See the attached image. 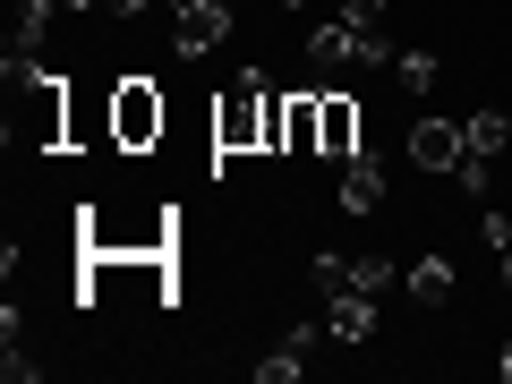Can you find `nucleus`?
<instances>
[{
  "mask_svg": "<svg viewBox=\"0 0 512 384\" xmlns=\"http://www.w3.org/2000/svg\"><path fill=\"white\" fill-rule=\"evenodd\" d=\"M265 103H274V86L248 69V77L214 103V146H222V154H265Z\"/></svg>",
  "mask_w": 512,
  "mask_h": 384,
  "instance_id": "obj_1",
  "label": "nucleus"
},
{
  "mask_svg": "<svg viewBox=\"0 0 512 384\" xmlns=\"http://www.w3.org/2000/svg\"><path fill=\"white\" fill-rule=\"evenodd\" d=\"M512 146V120H504V111H470V120H461V171H453V180L461 188H470V197H487V180H495V154H504Z\"/></svg>",
  "mask_w": 512,
  "mask_h": 384,
  "instance_id": "obj_2",
  "label": "nucleus"
},
{
  "mask_svg": "<svg viewBox=\"0 0 512 384\" xmlns=\"http://www.w3.org/2000/svg\"><path fill=\"white\" fill-rule=\"evenodd\" d=\"M154 137H163V94H154L146 77H120V86H111V146L146 154Z\"/></svg>",
  "mask_w": 512,
  "mask_h": 384,
  "instance_id": "obj_3",
  "label": "nucleus"
},
{
  "mask_svg": "<svg viewBox=\"0 0 512 384\" xmlns=\"http://www.w3.org/2000/svg\"><path fill=\"white\" fill-rule=\"evenodd\" d=\"M222 35H231V0H180L171 9V52L180 60H205Z\"/></svg>",
  "mask_w": 512,
  "mask_h": 384,
  "instance_id": "obj_4",
  "label": "nucleus"
},
{
  "mask_svg": "<svg viewBox=\"0 0 512 384\" xmlns=\"http://www.w3.org/2000/svg\"><path fill=\"white\" fill-rule=\"evenodd\" d=\"M316 154H333V163L359 154V103L350 94H316Z\"/></svg>",
  "mask_w": 512,
  "mask_h": 384,
  "instance_id": "obj_5",
  "label": "nucleus"
},
{
  "mask_svg": "<svg viewBox=\"0 0 512 384\" xmlns=\"http://www.w3.org/2000/svg\"><path fill=\"white\" fill-rule=\"evenodd\" d=\"M410 163L453 180V171H461V120H419V128H410Z\"/></svg>",
  "mask_w": 512,
  "mask_h": 384,
  "instance_id": "obj_6",
  "label": "nucleus"
},
{
  "mask_svg": "<svg viewBox=\"0 0 512 384\" xmlns=\"http://www.w3.org/2000/svg\"><path fill=\"white\" fill-rule=\"evenodd\" d=\"M325 333H333V342H350V350L376 342V291H333L325 299Z\"/></svg>",
  "mask_w": 512,
  "mask_h": 384,
  "instance_id": "obj_7",
  "label": "nucleus"
},
{
  "mask_svg": "<svg viewBox=\"0 0 512 384\" xmlns=\"http://www.w3.org/2000/svg\"><path fill=\"white\" fill-rule=\"evenodd\" d=\"M52 9H60V0H9V60H35V52H43Z\"/></svg>",
  "mask_w": 512,
  "mask_h": 384,
  "instance_id": "obj_8",
  "label": "nucleus"
},
{
  "mask_svg": "<svg viewBox=\"0 0 512 384\" xmlns=\"http://www.w3.org/2000/svg\"><path fill=\"white\" fill-rule=\"evenodd\" d=\"M342 205H350V214H376V205H384V163L367 146L342 163Z\"/></svg>",
  "mask_w": 512,
  "mask_h": 384,
  "instance_id": "obj_9",
  "label": "nucleus"
},
{
  "mask_svg": "<svg viewBox=\"0 0 512 384\" xmlns=\"http://www.w3.org/2000/svg\"><path fill=\"white\" fill-rule=\"evenodd\" d=\"M402 291L419 299V308H444V299H453V256H436V248H427L419 265H402Z\"/></svg>",
  "mask_w": 512,
  "mask_h": 384,
  "instance_id": "obj_10",
  "label": "nucleus"
},
{
  "mask_svg": "<svg viewBox=\"0 0 512 384\" xmlns=\"http://www.w3.org/2000/svg\"><path fill=\"white\" fill-rule=\"evenodd\" d=\"M308 60H316V69H350V60H359V26H350V18L308 26Z\"/></svg>",
  "mask_w": 512,
  "mask_h": 384,
  "instance_id": "obj_11",
  "label": "nucleus"
},
{
  "mask_svg": "<svg viewBox=\"0 0 512 384\" xmlns=\"http://www.w3.org/2000/svg\"><path fill=\"white\" fill-rule=\"evenodd\" d=\"M308 350H316V325H291V342L274 359H256V384H299L308 376Z\"/></svg>",
  "mask_w": 512,
  "mask_h": 384,
  "instance_id": "obj_12",
  "label": "nucleus"
},
{
  "mask_svg": "<svg viewBox=\"0 0 512 384\" xmlns=\"http://www.w3.org/2000/svg\"><path fill=\"white\" fill-rule=\"evenodd\" d=\"M393 282H402L393 256H350V291H393Z\"/></svg>",
  "mask_w": 512,
  "mask_h": 384,
  "instance_id": "obj_13",
  "label": "nucleus"
},
{
  "mask_svg": "<svg viewBox=\"0 0 512 384\" xmlns=\"http://www.w3.org/2000/svg\"><path fill=\"white\" fill-rule=\"evenodd\" d=\"M308 282H316V291H325V299H333V291H350V256L316 248V256H308Z\"/></svg>",
  "mask_w": 512,
  "mask_h": 384,
  "instance_id": "obj_14",
  "label": "nucleus"
},
{
  "mask_svg": "<svg viewBox=\"0 0 512 384\" xmlns=\"http://www.w3.org/2000/svg\"><path fill=\"white\" fill-rule=\"evenodd\" d=\"M291 154H316V94H291Z\"/></svg>",
  "mask_w": 512,
  "mask_h": 384,
  "instance_id": "obj_15",
  "label": "nucleus"
},
{
  "mask_svg": "<svg viewBox=\"0 0 512 384\" xmlns=\"http://www.w3.org/2000/svg\"><path fill=\"white\" fill-rule=\"evenodd\" d=\"M393 77H402L410 94H427V86H436V52H402V60H393Z\"/></svg>",
  "mask_w": 512,
  "mask_h": 384,
  "instance_id": "obj_16",
  "label": "nucleus"
},
{
  "mask_svg": "<svg viewBox=\"0 0 512 384\" xmlns=\"http://www.w3.org/2000/svg\"><path fill=\"white\" fill-rule=\"evenodd\" d=\"M384 9H393V0H342V18H350V26H384Z\"/></svg>",
  "mask_w": 512,
  "mask_h": 384,
  "instance_id": "obj_17",
  "label": "nucleus"
},
{
  "mask_svg": "<svg viewBox=\"0 0 512 384\" xmlns=\"http://www.w3.org/2000/svg\"><path fill=\"white\" fill-rule=\"evenodd\" d=\"M478 231H487V248H512V214H487Z\"/></svg>",
  "mask_w": 512,
  "mask_h": 384,
  "instance_id": "obj_18",
  "label": "nucleus"
},
{
  "mask_svg": "<svg viewBox=\"0 0 512 384\" xmlns=\"http://www.w3.org/2000/svg\"><path fill=\"white\" fill-rule=\"evenodd\" d=\"M495 384H512V342H504V350H495Z\"/></svg>",
  "mask_w": 512,
  "mask_h": 384,
  "instance_id": "obj_19",
  "label": "nucleus"
},
{
  "mask_svg": "<svg viewBox=\"0 0 512 384\" xmlns=\"http://www.w3.org/2000/svg\"><path fill=\"white\" fill-rule=\"evenodd\" d=\"M495 265H504V299H512V248H495Z\"/></svg>",
  "mask_w": 512,
  "mask_h": 384,
  "instance_id": "obj_20",
  "label": "nucleus"
},
{
  "mask_svg": "<svg viewBox=\"0 0 512 384\" xmlns=\"http://www.w3.org/2000/svg\"><path fill=\"white\" fill-rule=\"evenodd\" d=\"M282 9H299V0H282Z\"/></svg>",
  "mask_w": 512,
  "mask_h": 384,
  "instance_id": "obj_21",
  "label": "nucleus"
}]
</instances>
